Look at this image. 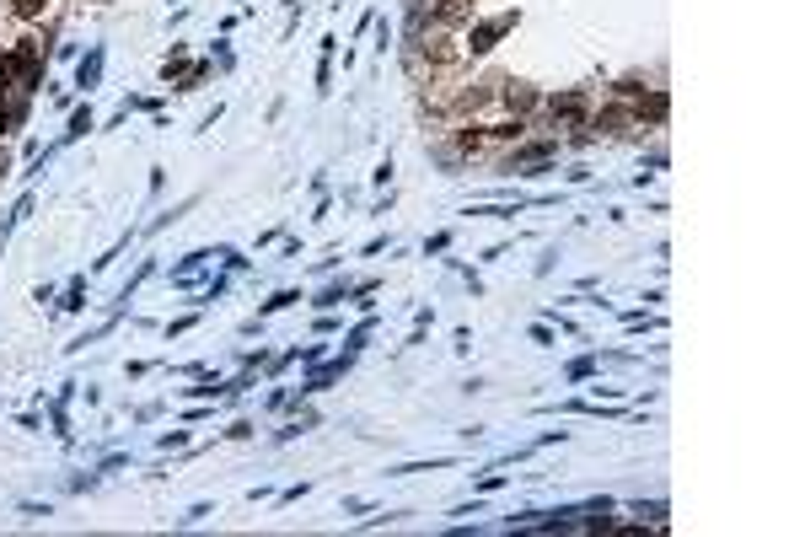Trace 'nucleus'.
Wrapping results in <instances>:
<instances>
[{
	"label": "nucleus",
	"instance_id": "nucleus-1",
	"mask_svg": "<svg viewBox=\"0 0 805 537\" xmlns=\"http://www.w3.org/2000/svg\"><path fill=\"white\" fill-rule=\"evenodd\" d=\"M16 11H22V16H32V11H43V0H16Z\"/></svg>",
	"mask_w": 805,
	"mask_h": 537
}]
</instances>
